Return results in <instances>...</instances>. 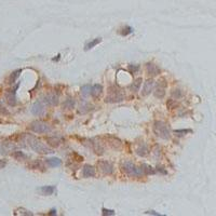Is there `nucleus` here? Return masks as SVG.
Instances as JSON below:
<instances>
[{
    "label": "nucleus",
    "mask_w": 216,
    "mask_h": 216,
    "mask_svg": "<svg viewBox=\"0 0 216 216\" xmlns=\"http://www.w3.org/2000/svg\"><path fill=\"white\" fill-rule=\"evenodd\" d=\"M25 136V139H26V142L28 143V145L30 146V148L32 150H35L36 152L38 154H50V152H52L51 148L47 146L45 143H42L40 139L36 138V137L32 136V135H24Z\"/></svg>",
    "instance_id": "obj_1"
},
{
    "label": "nucleus",
    "mask_w": 216,
    "mask_h": 216,
    "mask_svg": "<svg viewBox=\"0 0 216 216\" xmlns=\"http://www.w3.org/2000/svg\"><path fill=\"white\" fill-rule=\"evenodd\" d=\"M154 133L156 136L160 137L162 139H169L171 137V131L164 121H156L154 123Z\"/></svg>",
    "instance_id": "obj_2"
},
{
    "label": "nucleus",
    "mask_w": 216,
    "mask_h": 216,
    "mask_svg": "<svg viewBox=\"0 0 216 216\" xmlns=\"http://www.w3.org/2000/svg\"><path fill=\"white\" fill-rule=\"evenodd\" d=\"M125 95H124L123 91L119 89L118 87H110L108 89V94H107L105 102L106 103H120L124 101Z\"/></svg>",
    "instance_id": "obj_3"
},
{
    "label": "nucleus",
    "mask_w": 216,
    "mask_h": 216,
    "mask_svg": "<svg viewBox=\"0 0 216 216\" xmlns=\"http://www.w3.org/2000/svg\"><path fill=\"white\" fill-rule=\"evenodd\" d=\"M122 171H123L124 173H127L129 176L138 177V176L145 175L144 167H136L134 163H132V162L130 161L124 162V163L122 164Z\"/></svg>",
    "instance_id": "obj_4"
},
{
    "label": "nucleus",
    "mask_w": 216,
    "mask_h": 216,
    "mask_svg": "<svg viewBox=\"0 0 216 216\" xmlns=\"http://www.w3.org/2000/svg\"><path fill=\"white\" fill-rule=\"evenodd\" d=\"M29 129L35 133L38 134H45L50 132V127L48 125V123L41 121V120H36V121L32 122L29 125Z\"/></svg>",
    "instance_id": "obj_5"
},
{
    "label": "nucleus",
    "mask_w": 216,
    "mask_h": 216,
    "mask_svg": "<svg viewBox=\"0 0 216 216\" xmlns=\"http://www.w3.org/2000/svg\"><path fill=\"white\" fill-rule=\"evenodd\" d=\"M97 169L102 172L105 175H110L114 172V167L110 162L106 161V160H99L97 161Z\"/></svg>",
    "instance_id": "obj_6"
},
{
    "label": "nucleus",
    "mask_w": 216,
    "mask_h": 216,
    "mask_svg": "<svg viewBox=\"0 0 216 216\" xmlns=\"http://www.w3.org/2000/svg\"><path fill=\"white\" fill-rule=\"evenodd\" d=\"M168 83L167 80L164 78H161V79L158 80L157 82V88L155 90V96L158 97V98H162L165 94V88H167Z\"/></svg>",
    "instance_id": "obj_7"
},
{
    "label": "nucleus",
    "mask_w": 216,
    "mask_h": 216,
    "mask_svg": "<svg viewBox=\"0 0 216 216\" xmlns=\"http://www.w3.org/2000/svg\"><path fill=\"white\" fill-rule=\"evenodd\" d=\"M18 88V85H15L13 89L8 90L5 93V101L10 106H15L16 105V90Z\"/></svg>",
    "instance_id": "obj_8"
},
{
    "label": "nucleus",
    "mask_w": 216,
    "mask_h": 216,
    "mask_svg": "<svg viewBox=\"0 0 216 216\" xmlns=\"http://www.w3.org/2000/svg\"><path fill=\"white\" fill-rule=\"evenodd\" d=\"M42 102L48 106H56L58 104V95L56 93H49L43 96Z\"/></svg>",
    "instance_id": "obj_9"
},
{
    "label": "nucleus",
    "mask_w": 216,
    "mask_h": 216,
    "mask_svg": "<svg viewBox=\"0 0 216 216\" xmlns=\"http://www.w3.org/2000/svg\"><path fill=\"white\" fill-rule=\"evenodd\" d=\"M88 146H89L90 149H92L93 151H94V154L96 155L104 154V148L101 146V144H99L98 142H94L92 139H89V141H88Z\"/></svg>",
    "instance_id": "obj_10"
},
{
    "label": "nucleus",
    "mask_w": 216,
    "mask_h": 216,
    "mask_svg": "<svg viewBox=\"0 0 216 216\" xmlns=\"http://www.w3.org/2000/svg\"><path fill=\"white\" fill-rule=\"evenodd\" d=\"M154 85H155V81L152 79H148L146 82L144 83V87H143V90H142V95L143 96H147L149 95L150 93L152 92V90H154Z\"/></svg>",
    "instance_id": "obj_11"
},
{
    "label": "nucleus",
    "mask_w": 216,
    "mask_h": 216,
    "mask_svg": "<svg viewBox=\"0 0 216 216\" xmlns=\"http://www.w3.org/2000/svg\"><path fill=\"white\" fill-rule=\"evenodd\" d=\"M146 68H147V72H148V75H150V76H152V77L158 76V75L161 74V69H160L156 64H154V63H147Z\"/></svg>",
    "instance_id": "obj_12"
},
{
    "label": "nucleus",
    "mask_w": 216,
    "mask_h": 216,
    "mask_svg": "<svg viewBox=\"0 0 216 216\" xmlns=\"http://www.w3.org/2000/svg\"><path fill=\"white\" fill-rule=\"evenodd\" d=\"M14 149H15V146L13 145V143H11V142H3V143H1V145H0V151H1V154H3V155L9 154L10 151L14 150Z\"/></svg>",
    "instance_id": "obj_13"
},
{
    "label": "nucleus",
    "mask_w": 216,
    "mask_h": 216,
    "mask_svg": "<svg viewBox=\"0 0 216 216\" xmlns=\"http://www.w3.org/2000/svg\"><path fill=\"white\" fill-rule=\"evenodd\" d=\"M32 112L35 115V116H41V115L45 112V107H43V105L40 102H37L32 105Z\"/></svg>",
    "instance_id": "obj_14"
},
{
    "label": "nucleus",
    "mask_w": 216,
    "mask_h": 216,
    "mask_svg": "<svg viewBox=\"0 0 216 216\" xmlns=\"http://www.w3.org/2000/svg\"><path fill=\"white\" fill-rule=\"evenodd\" d=\"M105 138L107 139L108 144H109L112 148L117 149V148H119V147L121 146V141H120L119 138H117V137L111 136V135H108V136H105Z\"/></svg>",
    "instance_id": "obj_15"
},
{
    "label": "nucleus",
    "mask_w": 216,
    "mask_h": 216,
    "mask_svg": "<svg viewBox=\"0 0 216 216\" xmlns=\"http://www.w3.org/2000/svg\"><path fill=\"white\" fill-rule=\"evenodd\" d=\"M82 175H83V177H93L95 175V169L92 165L85 164L82 169Z\"/></svg>",
    "instance_id": "obj_16"
},
{
    "label": "nucleus",
    "mask_w": 216,
    "mask_h": 216,
    "mask_svg": "<svg viewBox=\"0 0 216 216\" xmlns=\"http://www.w3.org/2000/svg\"><path fill=\"white\" fill-rule=\"evenodd\" d=\"M47 143L48 145H50V146H52V147H58L62 144V138L57 136L47 137Z\"/></svg>",
    "instance_id": "obj_17"
},
{
    "label": "nucleus",
    "mask_w": 216,
    "mask_h": 216,
    "mask_svg": "<svg viewBox=\"0 0 216 216\" xmlns=\"http://www.w3.org/2000/svg\"><path fill=\"white\" fill-rule=\"evenodd\" d=\"M103 92V87L101 85H95L92 87V90H91V95H92L94 98L96 97H99V95L102 94Z\"/></svg>",
    "instance_id": "obj_18"
},
{
    "label": "nucleus",
    "mask_w": 216,
    "mask_h": 216,
    "mask_svg": "<svg viewBox=\"0 0 216 216\" xmlns=\"http://www.w3.org/2000/svg\"><path fill=\"white\" fill-rule=\"evenodd\" d=\"M62 107H63V109H66V110L72 109V108L75 107L74 98H71V97H68L67 99H65L64 103H63V105H62Z\"/></svg>",
    "instance_id": "obj_19"
},
{
    "label": "nucleus",
    "mask_w": 216,
    "mask_h": 216,
    "mask_svg": "<svg viewBox=\"0 0 216 216\" xmlns=\"http://www.w3.org/2000/svg\"><path fill=\"white\" fill-rule=\"evenodd\" d=\"M45 162H47L48 165H49V167H51V168L60 167L61 163H62L61 159H58V158H49V159L45 160Z\"/></svg>",
    "instance_id": "obj_20"
},
{
    "label": "nucleus",
    "mask_w": 216,
    "mask_h": 216,
    "mask_svg": "<svg viewBox=\"0 0 216 216\" xmlns=\"http://www.w3.org/2000/svg\"><path fill=\"white\" fill-rule=\"evenodd\" d=\"M148 152H149V149L145 144H142L139 147H137V149H136V154L138 155V156H141V157L147 156Z\"/></svg>",
    "instance_id": "obj_21"
},
{
    "label": "nucleus",
    "mask_w": 216,
    "mask_h": 216,
    "mask_svg": "<svg viewBox=\"0 0 216 216\" xmlns=\"http://www.w3.org/2000/svg\"><path fill=\"white\" fill-rule=\"evenodd\" d=\"M40 191L42 192L45 196H51L53 192L55 191V187L54 186H43L40 188Z\"/></svg>",
    "instance_id": "obj_22"
},
{
    "label": "nucleus",
    "mask_w": 216,
    "mask_h": 216,
    "mask_svg": "<svg viewBox=\"0 0 216 216\" xmlns=\"http://www.w3.org/2000/svg\"><path fill=\"white\" fill-rule=\"evenodd\" d=\"M21 72H22V69H18V70H14V71L10 75V78H9V83H10V85H13V83L18 80V78L20 77Z\"/></svg>",
    "instance_id": "obj_23"
},
{
    "label": "nucleus",
    "mask_w": 216,
    "mask_h": 216,
    "mask_svg": "<svg viewBox=\"0 0 216 216\" xmlns=\"http://www.w3.org/2000/svg\"><path fill=\"white\" fill-rule=\"evenodd\" d=\"M101 41H102V38H95L94 40L90 41V42H88L87 45H85V51H88V50H91L92 48H94L95 45H98Z\"/></svg>",
    "instance_id": "obj_24"
},
{
    "label": "nucleus",
    "mask_w": 216,
    "mask_h": 216,
    "mask_svg": "<svg viewBox=\"0 0 216 216\" xmlns=\"http://www.w3.org/2000/svg\"><path fill=\"white\" fill-rule=\"evenodd\" d=\"M91 109H92V105H90L89 103L85 102V103H82V104L80 105L79 112L80 114H85V112H88L89 110H91Z\"/></svg>",
    "instance_id": "obj_25"
},
{
    "label": "nucleus",
    "mask_w": 216,
    "mask_h": 216,
    "mask_svg": "<svg viewBox=\"0 0 216 216\" xmlns=\"http://www.w3.org/2000/svg\"><path fill=\"white\" fill-rule=\"evenodd\" d=\"M142 81H143L142 78H137L134 82H132L131 90L133 91V92H137V91H138L139 88H141V85H142Z\"/></svg>",
    "instance_id": "obj_26"
},
{
    "label": "nucleus",
    "mask_w": 216,
    "mask_h": 216,
    "mask_svg": "<svg viewBox=\"0 0 216 216\" xmlns=\"http://www.w3.org/2000/svg\"><path fill=\"white\" fill-rule=\"evenodd\" d=\"M183 91H181V89H173L172 90V92H171V95H172V97L173 98H175V99H178V98H181V96H183Z\"/></svg>",
    "instance_id": "obj_27"
},
{
    "label": "nucleus",
    "mask_w": 216,
    "mask_h": 216,
    "mask_svg": "<svg viewBox=\"0 0 216 216\" xmlns=\"http://www.w3.org/2000/svg\"><path fill=\"white\" fill-rule=\"evenodd\" d=\"M12 156L14 157L16 160H18V161H23V160H25L26 158H27V156L22 151H14L12 154Z\"/></svg>",
    "instance_id": "obj_28"
},
{
    "label": "nucleus",
    "mask_w": 216,
    "mask_h": 216,
    "mask_svg": "<svg viewBox=\"0 0 216 216\" xmlns=\"http://www.w3.org/2000/svg\"><path fill=\"white\" fill-rule=\"evenodd\" d=\"M91 90H92V87L89 85H82L81 87V93L85 96H87V95L91 94Z\"/></svg>",
    "instance_id": "obj_29"
},
{
    "label": "nucleus",
    "mask_w": 216,
    "mask_h": 216,
    "mask_svg": "<svg viewBox=\"0 0 216 216\" xmlns=\"http://www.w3.org/2000/svg\"><path fill=\"white\" fill-rule=\"evenodd\" d=\"M15 215H29V216H32V213H30L29 211H27V210H25V209H23V208H20V209H18L16 211H15Z\"/></svg>",
    "instance_id": "obj_30"
},
{
    "label": "nucleus",
    "mask_w": 216,
    "mask_h": 216,
    "mask_svg": "<svg viewBox=\"0 0 216 216\" xmlns=\"http://www.w3.org/2000/svg\"><path fill=\"white\" fill-rule=\"evenodd\" d=\"M30 168L32 169H39V170H41V171H45V168H43V165H42V163L40 161H34L32 164H30Z\"/></svg>",
    "instance_id": "obj_31"
},
{
    "label": "nucleus",
    "mask_w": 216,
    "mask_h": 216,
    "mask_svg": "<svg viewBox=\"0 0 216 216\" xmlns=\"http://www.w3.org/2000/svg\"><path fill=\"white\" fill-rule=\"evenodd\" d=\"M132 32H133L132 27H130V26H125V27H123L121 29L120 34H121L122 36H128V35H130V34H132Z\"/></svg>",
    "instance_id": "obj_32"
},
{
    "label": "nucleus",
    "mask_w": 216,
    "mask_h": 216,
    "mask_svg": "<svg viewBox=\"0 0 216 216\" xmlns=\"http://www.w3.org/2000/svg\"><path fill=\"white\" fill-rule=\"evenodd\" d=\"M102 214L103 215H106V216H112L116 214V212L114 210H108V209H103L102 210Z\"/></svg>",
    "instance_id": "obj_33"
},
{
    "label": "nucleus",
    "mask_w": 216,
    "mask_h": 216,
    "mask_svg": "<svg viewBox=\"0 0 216 216\" xmlns=\"http://www.w3.org/2000/svg\"><path fill=\"white\" fill-rule=\"evenodd\" d=\"M144 170H145V174H155L156 173V171H155L151 167H148V165H144Z\"/></svg>",
    "instance_id": "obj_34"
},
{
    "label": "nucleus",
    "mask_w": 216,
    "mask_h": 216,
    "mask_svg": "<svg viewBox=\"0 0 216 216\" xmlns=\"http://www.w3.org/2000/svg\"><path fill=\"white\" fill-rule=\"evenodd\" d=\"M72 157H74L75 160H76V161H78V162L83 161V157L80 156V155H78L77 152H72Z\"/></svg>",
    "instance_id": "obj_35"
},
{
    "label": "nucleus",
    "mask_w": 216,
    "mask_h": 216,
    "mask_svg": "<svg viewBox=\"0 0 216 216\" xmlns=\"http://www.w3.org/2000/svg\"><path fill=\"white\" fill-rule=\"evenodd\" d=\"M129 70L132 72V74H134L135 71L138 70V66H133V65H132V66H129Z\"/></svg>",
    "instance_id": "obj_36"
},
{
    "label": "nucleus",
    "mask_w": 216,
    "mask_h": 216,
    "mask_svg": "<svg viewBox=\"0 0 216 216\" xmlns=\"http://www.w3.org/2000/svg\"><path fill=\"white\" fill-rule=\"evenodd\" d=\"M191 130H175V133H184V134H186V133H191Z\"/></svg>",
    "instance_id": "obj_37"
},
{
    "label": "nucleus",
    "mask_w": 216,
    "mask_h": 216,
    "mask_svg": "<svg viewBox=\"0 0 216 216\" xmlns=\"http://www.w3.org/2000/svg\"><path fill=\"white\" fill-rule=\"evenodd\" d=\"M145 214H149V215H155V216H162L161 214L157 213V212H155V211H147Z\"/></svg>",
    "instance_id": "obj_38"
},
{
    "label": "nucleus",
    "mask_w": 216,
    "mask_h": 216,
    "mask_svg": "<svg viewBox=\"0 0 216 216\" xmlns=\"http://www.w3.org/2000/svg\"><path fill=\"white\" fill-rule=\"evenodd\" d=\"M0 114H8L7 109H5V107L2 106V104L0 103Z\"/></svg>",
    "instance_id": "obj_39"
},
{
    "label": "nucleus",
    "mask_w": 216,
    "mask_h": 216,
    "mask_svg": "<svg viewBox=\"0 0 216 216\" xmlns=\"http://www.w3.org/2000/svg\"><path fill=\"white\" fill-rule=\"evenodd\" d=\"M157 172H160V173H162V174H168V172L165 171V170L162 169V168H157Z\"/></svg>",
    "instance_id": "obj_40"
},
{
    "label": "nucleus",
    "mask_w": 216,
    "mask_h": 216,
    "mask_svg": "<svg viewBox=\"0 0 216 216\" xmlns=\"http://www.w3.org/2000/svg\"><path fill=\"white\" fill-rule=\"evenodd\" d=\"M5 165V161H0V169L3 168Z\"/></svg>",
    "instance_id": "obj_41"
}]
</instances>
